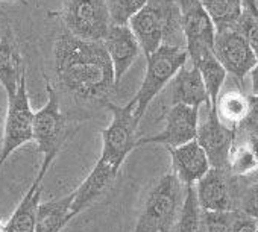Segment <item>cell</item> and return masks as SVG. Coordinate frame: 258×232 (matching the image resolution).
I'll return each mask as SVG.
<instances>
[{
    "mask_svg": "<svg viewBox=\"0 0 258 232\" xmlns=\"http://www.w3.org/2000/svg\"><path fill=\"white\" fill-rule=\"evenodd\" d=\"M55 74L61 87L79 100H108L115 88L114 68L102 41H87L67 31L59 34L53 46Z\"/></svg>",
    "mask_w": 258,
    "mask_h": 232,
    "instance_id": "cell-1",
    "label": "cell"
},
{
    "mask_svg": "<svg viewBox=\"0 0 258 232\" xmlns=\"http://www.w3.org/2000/svg\"><path fill=\"white\" fill-rule=\"evenodd\" d=\"M127 26L146 56L161 44L185 47L178 0H148Z\"/></svg>",
    "mask_w": 258,
    "mask_h": 232,
    "instance_id": "cell-2",
    "label": "cell"
},
{
    "mask_svg": "<svg viewBox=\"0 0 258 232\" xmlns=\"http://www.w3.org/2000/svg\"><path fill=\"white\" fill-rule=\"evenodd\" d=\"M46 79V93L47 100L41 109L34 114V140L37 144V152L43 155V161L38 173L46 175L61 152L64 141L69 137L67 119L59 106V94L55 87L50 84V79Z\"/></svg>",
    "mask_w": 258,
    "mask_h": 232,
    "instance_id": "cell-3",
    "label": "cell"
},
{
    "mask_svg": "<svg viewBox=\"0 0 258 232\" xmlns=\"http://www.w3.org/2000/svg\"><path fill=\"white\" fill-rule=\"evenodd\" d=\"M188 61V53L185 47L161 44L155 52L146 56V71L143 82L139 88L136 100L134 117L140 125L143 115L151 105V102L163 91V88L173 79L181 67Z\"/></svg>",
    "mask_w": 258,
    "mask_h": 232,
    "instance_id": "cell-4",
    "label": "cell"
},
{
    "mask_svg": "<svg viewBox=\"0 0 258 232\" xmlns=\"http://www.w3.org/2000/svg\"><path fill=\"white\" fill-rule=\"evenodd\" d=\"M102 106L111 112L112 120L108 128L100 131L102 153L99 160L118 173L126 157L137 147L136 131L139 123L134 117L136 100L133 97L126 105H115L109 100H105Z\"/></svg>",
    "mask_w": 258,
    "mask_h": 232,
    "instance_id": "cell-5",
    "label": "cell"
},
{
    "mask_svg": "<svg viewBox=\"0 0 258 232\" xmlns=\"http://www.w3.org/2000/svg\"><path fill=\"white\" fill-rule=\"evenodd\" d=\"M182 199V184L178 178L173 173L161 176L146 197L134 232H170L178 218Z\"/></svg>",
    "mask_w": 258,
    "mask_h": 232,
    "instance_id": "cell-6",
    "label": "cell"
},
{
    "mask_svg": "<svg viewBox=\"0 0 258 232\" xmlns=\"http://www.w3.org/2000/svg\"><path fill=\"white\" fill-rule=\"evenodd\" d=\"M34 111L31 108L26 88V71L22 74L16 93L8 97V111L4 128L2 149H0V169L7 160L23 144L34 140Z\"/></svg>",
    "mask_w": 258,
    "mask_h": 232,
    "instance_id": "cell-7",
    "label": "cell"
},
{
    "mask_svg": "<svg viewBox=\"0 0 258 232\" xmlns=\"http://www.w3.org/2000/svg\"><path fill=\"white\" fill-rule=\"evenodd\" d=\"M66 31L87 41H103L111 26L105 0H64Z\"/></svg>",
    "mask_w": 258,
    "mask_h": 232,
    "instance_id": "cell-8",
    "label": "cell"
},
{
    "mask_svg": "<svg viewBox=\"0 0 258 232\" xmlns=\"http://www.w3.org/2000/svg\"><path fill=\"white\" fill-rule=\"evenodd\" d=\"M181 10V25L185 38L188 59H195L205 52H213L216 26L205 11L201 0H178Z\"/></svg>",
    "mask_w": 258,
    "mask_h": 232,
    "instance_id": "cell-9",
    "label": "cell"
},
{
    "mask_svg": "<svg viewBox=\"0 0 258 232\" xmlns=\"http://www.w3.org/2000/svg\"><path fill=\"white\" fill-rule=\"evenodd\" d=\"M213 53L226 73L243 82L250 70L258 64L246 37L235 28L216 31Z\"/></svg>",
    "mask_w": 258,
    "mask_h": 232,
    "instance_id": "cell-10",
    "label": "cell"
},
{
    "mask_svg": "<svg viewBox=\"0 0 258 232\" xmlns=\"http://www.w3.org/2000/svg\"><path fill=\"white\" fill-rule=\"evenodd\" d=\"M199 126V108L187 105H172L166 114V128L152 137L137 140V147L145 144H164L178 147L196 140Z\"/></svg>",
    "mask_w": 258,
    "mask_h": 232,
    "instance_id": "cell-11",
    "label": "cell"
},
{
    "mask_svg": "<svg viewBox=\"0 0 258 232\" xmlns=\"http://www.w3.org/2000/svg\"><path fill=\"white\" fill-rule=\"evenodd\" d=\"M234 138L235 131L229 129L219 120L216 109L208 108L207 120L198 126L196 141L204 149L213 169L225 170L229 167V155L232 150Z\"/></svg>",
    "mask_w": 258,
    "mask_h": 232,
    "instance_id": "cell-12",
    "label": "cell"
},
{
    "mask_svg": "<svg viewBox=\"0 0 258 232\" xmlns=\"http://www.w3.org/2000/svg\"><path fill=\"white\" fill-rule=\"evenodd\" d=\"M102 43L111 59L114 68V82L117 87L139 58L142 52L140 44L127 25H111Z\"/></svg>",
    "mask_w": 258,
    "mask_h": 232,
    "instance_id": "cell-13",
    "label": "cell"
},
{
    "mask_svg": "<svg viewBox=\"0 0 258 232\" xmlns=\"http://www.w3.org/2000/svg\"><path fill=\"white\" fill-rule=\"evenodd\" d=\"M170 152L173 175L182 185H195L211 169L210 161L196 140L178 147H167Z\"/></svg>",
    "mask_w": 258,
    "mask_h": 232,
    "instance_id": "cell-14",
    "label": "cell"
},
{
    "mask_svg": "<svg viewBox=\"0 0 258 232\" xmlns=\"http://www.w3.org/2000/svg\"><path fill=\"white\" fill-rule=\"evenodd\" d=\"M198 202L202 211L226 212L231 211L232 199L225 170L210 169L204 178L195 184Z\"/></svg>",
    "mask_w": 258,
    "mask_h": 232,
    "instance_id": "cell-15",
    "label": "cell"
},
{
    "mask_svg": "<svg viewBox=\"0 0 258 232\" xmlns=\"http://www.w3.org/2000/svg\"><path fill=\"white\" fill-rule=\"evenodd\" d=\"M172 105H187L201 108L202 105L210 106V97L205 84L201 78L199 70L191 67H181L172 79Z\"/></svg>",
    "mask_w": 258,
    "mask_h": 232,
    "instance_id": "cell-16",
    "label": "cell"
},
{
    "mask_svg": "<svg viewBox=\"0 0 258 232\" xmlns=\"http://www.w3.org/2000/svg\"><path fill=\"white\" fill-rule=\"evenodd\" d=\"M117 172L111 169L103 161L97 160L96 166L90 172V175L85 178V181L78 187V190L73 191V203L70 209V220L76 217L81 211L88 208L115 179Z\"/></svg>",
    "mask_w": 258,
    "mask_h": 232,
    "instance_id": "cell-17",
    "label": "cell"
},
{
    "mask_svg": "<svg viewBox=\"0 0 258 232\" xmlns=\"http://www.w3.org/2000/svg\"><path fill=\"white\" fill-rule=\"evenodd\" d=\"M46 175L38 173L32 185L28 188L22 202L16 208L11 218L5 223L7 232H35V218L43 193V179Z\"/></svg>",
    "mask_w": 258,
    "mask_h": 232,
    "instance_id": "cell-18",
    "label": "cell"
},
{
    "mask_svg": "<svg viewBox=\"0 0 258 232\" xmlns=\"http://www.w3.org/2000/svg\"><path fill=\"white\" fill-rule=\"evenodd\" d=\"M23 73V58L14 35L2 38L0 40V85L8 97L16 93Z\"/></svg>",
    "mask_w": 258,
    "mask_h": 232,
    "instance_id": "cell-19",
    "label": "cell"
},
{
    "mask_svg": "<svg viewBox=\"0 0 258 232\" xmlns=\"http://www.w3.org/2000/svg\"><path fill=\"white\" fill-rule=\"evenodd\" d=\"M73 191L61 199L52 202H40L35 232H61L62 227L70 221V209L73 203Z\"/></svg>",
    "mask_w": 258,
    "mask_h": 232,
    "instance_id": "cell-20",
    "label": "cell"
},
{
    "mask_svg": "<svg viewBox=\"0 0 258 232\" xmlns=\"http://www.w3.org/2000/svg\"><path fill=\"white\" fill-rule=\"evenodd\" d=\"M191 65H195L199 70L210 97V106L211 109H216L217 97L226 81V70L222 67V64L217 61L213 52H205L201 56L191 59Z\"/></svg>",
    "mask_w": 258,
    "mask_h": 232,
    "instance_id": "cell-21",
    "label": "cell"
},
{
    "mask_svg": "<svg viewBox=\"0 0 258 232\" xmlns=\"http://www.w3.org/2000/svg\"><path fill=\"white\" fill-rule=\"evenodd\" d=\"M216 31L232 29L243 16V0H201Z\"/></svg>",
    "mask_w": 258,
    "mask_h": 232,
    "instance_id": "cell-22",
    "label": "cell"
},
{
    "mask_svg": "<svg viewBox=\"0 0 258 232\" xmlns=\"http://www.w3.org/2000/svg\"><path fill=\"white\" fill-rule=\"evenodd\" d=\"M247 111V97L240 91H226L219 94L216 102V114L219 120L229 129H237Z\"/></svg>",
    "mask_w": 258,
    "mask_h": 232,
    "instance_id": "cell-23",
    "label": "cell"
},
{
    "mask_svg": "<svg viewBox=\"0 0 258 232\" xmlns=\"http://www.w3.org/2000/svg\"><path fill=\"white\" fill-rule=\"evenodd\" d=\"M175 232H202V208L198 202L195 185L185 187L182 205L175 221Z\"/></svg>",
    "mask_w": 258,
    "mask_h": 232,
    "instance_id": "cell-24",
    "label": "cell"
},
{
    "mask_svg": "<svg viewBox=\"0 0 258 232\" xmlns=\"http://www.w3.org/2000/svg\"><path fill=\"white\" fill-rule=\"evenodd\" d=\"M148 0H105L111 25H127Z\"/></svg>",
    "mask_w": 258,
    "mask_h": 232,
    "instance_id": "cell-25",
    "label": "cell"
},
{
    "mask_svg": "<svg viewBox=\"0 0 258 232\" xmlns=\"http://www.w3.org/2000/svg\"><path fill=\"white\" fill-rule=\"evenodd\" d=\"M229 167L235 175H240V176H244L258 170V163L246 143L235 147V150H231Z\"/></svg>",
    "mask_w": 258,
    "mask_h": 232,
    "instance_id": "cell-26",
    "label": "cell"
},
{
    "mask_svg": "<svg viewBox=\"0 0 258 232\" xmlns=\"http://www.w3.org/2000/svg\"><path fill=\"white\" fill-rule=\"evenodd\" d=\"M234 215L231 211H202V232H231Z\"/></svg>",
    "mask_w": 258,
    "mask_h": 232,
    "instance_id": "cell-27",
    "label": "cell"
},
{
    "mask_svg": "<svg viewBox=\"0 0 258 232\" xmlns=\"http://www.w3.org/2000/svg\"><path fill=\"white\" fill-rule=\"evenodd\" d=\"M241 131L249 135H258V96H247V111L244 119L238 125Z\"/></svg>",
    "mask_w": 258,
    "mask_h": 232,
    "instance_id": "cell-28",
    "label": "cell"
},
{
    "mask_svg": "<svg viewBox=\"0 0 258 232\" xmlns=\"http://www.w3.org/2000/svg\"><path fill=\"white\" fill-rule=\"evenodd\" d=\"M235 29H238L246 37V40H247L256 61H258V20L249 19L243 14L240 22L237 23Z\"/></svg>",
    "mask_w": 258,
    "mask_h": 232,
    "instance_id": "cell-29",
    "label": "cell"
},
{
    "mask_svg": "<svg viewBox=\"0 0 258 232\" xmlns=\"http://www.w3.org/2000/svg\"><path fill=\"white\" fill-rule=\"evenodd\" d=\"M256 224H258V218L252 215L247 214L237 215L234 217L231 232H256Z\"/></svg>",
    "mask_w": 258,
    "mask_h": 232,
    "instance_id": "cell-30",
    "label": "cell"
},
{
    "mask_svg": "<svg viewBox=\"0 0 258 232\" xmlns=\"http://www.w3.org/2000/svg\"><path fill=\"white\" fill-rule=\"evenodd\" d=\"M244 209H246L247 215L258 218V184L249 190L246 202H244Z\"/></svg>",
    "mask_w": 258,
    "mask_h": 232,
    "instance_id": "cell-31",
    "label": "cell"
},
{
    "mask_svg": "<svg viewBox=\"0 0 258 232\" xmlns=\"http://www.w3.org/2000/svg\"><path fill=\"white\" fill-rule=\"evenodd\" d=\"M243 14L249 19L258 20V0H243Z\"/></svg>",
    "mask_w": 258,
    "mask_h": 232,
    "instance_id": "cell-32",
    "label": "cell"
},
{
    "mask_svg": "<svg viewBox=\"0 0 258 232\" xmlns=\"http://www.w3.org/2000/svg\"><path fill=\"white\" fill-rule=\"evenodd\" d=\"M10 35H14L10 19L7 17V14L4 11H0V40L5 37H10Z\"/></svg>",
    "mask_w": 258,
    "mask_h": 232,
    "instance_id": "cell-33",
    "label": "cell"
},
{
    "mask_svg": "<svg viewBox=\"0 0 258 232\" xmlns=\"http://www.w3.org/2000/svg\"><path fill=\"white\" fill-rule=\"evenodd\" d=\"M246 144L247 147L250 149V152L253 153L256 163H258V135H249L247 140H246Z\"/></svg>",
    "mask_w": 258,
    "mask_h": 232,
    "instance_id": "cell-34",
    "label": "cell"
},
{
    "mask_svg": "<svg viewBox=\"0 0 258 232\" xmlns=\"http://www.w3.org/2000/svg\"><path fill=\"white\" fill-rule=\"evenodd\" d=\"M250 84H252V94L258 96V64L250 70Z\"/></svg>",
    "mask_w": 258,
    "mask_h": 232,
    "instance_id": "cell-35",
    "label": "cell"
},
{
    "mask_svg": "<svg viewBox=\"0 0 258 232\" xmlns=\"http://www.w3.org/2000/svg\"><path fill=\"white\" fill-rule=\"evenodd\" d=\"M20 4V5H26L28 0H0V4Z\"/></svg>",
    "mask_w": 258,
    "mask_h": 232,
    "instance_id": "cell-36",
    "label": "cell"
},
{
    "mask_svg": "<svg viewBox=\"0 0 258 232\" xmlns=\"http://www.w3.org/2000/svg\"><path fill=\"white\" fill-rule=\"evenodd\" d=\"M0 232H7V230H5V223H4L2 220H0Z\"/></svg>",
    "mask_w": 258,
    "mask_h": 232,
    "instance_id": "cell-37",
    "label": "cell"
},
{
    "mask_svg": "<svg viewBox=\"0 0 258 232\" xmlns=\"http://www.w3.org/2000/svg\"><path fill=\"white\" fill-rule=\"evenodd\" d=\"M256 232H258V224H256Z\"/></svg>",
    "mask_w": 258,
    "mask_h": 232,
    "instance_id": "cell-38",
    "label": "cell"
}]
</instances>
